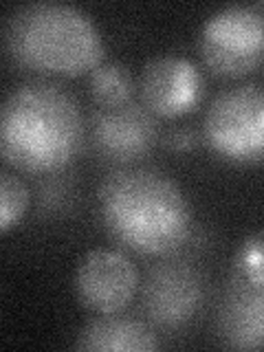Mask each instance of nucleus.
<instances>
[{
  "instance_id": "obj_11",
  "label": "nucleus",
  "mask_w": 264,
  "mask_h": 352,
  "mask_svg": "<svg viewBox=\"0 0 264 352\" xmlns=\"http://www.w3.org/2000/svg\"><path fill=\"white\" fill-rule=\"evenodd\" d=\"M77 350L121 352V350H157L159 337L154 328L132 315L106 313L86 322L75 339Z\"/></svg>"
},
{
  "instance_id": "obj_3",
  "label": "nucleus",
  "mask_w": 264,
  "mask_h": 352,
  "mask_svg": "<svg viewBox=\"0 0 264 352\" xmlns=\"http://www.w3.org/2000/svg\"><path fill=\"white\" fill-rule=\"evenodd\" d=\"M5 47L18 66L77 77L102 64L104 42L91 16L66 3H29L7 18Z\"/></svg>"
},
{
  "instance_id": "obj_7",
  "label": "nucleus",
  "mask_w": 264,
  "mask_h": 352,
  "mask_svg": "<svg viewBox=\"0 0 264 352\" xmlns=\"http://www.w3.org/2000/svg\"><path fill=\"white\" fill-rule=\"evenodd\" d=\"M139 291V271L124 251L93 249L75 269V295L97 315L121 313Z\"/></svg>"
},
{
  "instance_id": "obj_6",
  "label": "nucleus",
  "mask_w": 264,
  "mask_h": 352,
  "mask_svg": "<svg viewBox=\"0 0 264 352\" xmlns=\"http://www.w3.org/2000/svg\"><path fill=\"white\" fill-rule=\"evenodd\" d=\"M205 300L203 278L187 260L154 264L143 282V308L159 328L176 330L190 324Z\"/></svg>"
},
{
  "instance_id": "obj_4",
  "label": "nucleus",
  "mask_w": 264,
  "mask_h": 352,
  "mask_svg": "<svg viewBox=\"0 0 264 352\" xmlns=\"http://www.w3.org/2000/svg\"><path fill=\"white\" fill-rule=\"evenodd\" d=\"M203 137L223 161L264 163V86L236 84L220 91L207 106Z\"/></svg>"
},
{
  "instance_id": "obj_9",
  "label": "nucleus",
  "mask_w": 264,
  "mask_h": 352,
  "mask_svg": "<svg viewBox=\"0 0 264 352\" xmlns=\"http://www.w3.org/2000/svg\"><path fill=\"white\" fill-rule=\"evenodd\" d=\"M201 69L185 55H157L146 62L139 77L141 102L157 117H181L203 99Z\"/></svg>"
},
{
  "instance_id": "obj_1",
  "label": "nucleus",
  "mask_w": 264,
  "mask_h": 352,
  "mask_svg": "<svg viewBox=\"0 0 264 352\" xmlns=\"http://www.w3.org/2000/svg\"><path fill=\"white\" fill-rule=\"evenodd\" d=\"M97 214L117 245L165 258L192 234L190 203L176 181L152 168H119L99 183Z\"/></svg>"
},
{
  "instance_id": "obj_14",
  "label": "nucleus",
  "mask_w": 264,
  "mask_h": 352,
  "mask_svg": "<svg viewBox=\"0 0 264 352\" xmlns=\"http://www.w3.org/2000/svg\"><path fill=\"white\" fill-rule=\"evenodd\" d=\"M231 273L264 275V231H256L242 240L231 262Z\"/></svg>"
},
{
  "instance_id": "obj_15",
  "label": "nucleus",
  "mask_w": 264,
  "mask_h": 352,
  "mask_svg": "<svg viewBox=\"0 0 264 352\" xmlns=\"http://www.w3.org/2000/svg\"><path fill=\"white\" fill-rule=\"evenodd\" d=\"M165 146L174 152H187L196 146V132L187 126L181 128H172L168 135H165Z\"/></svg>"
},
{
  "instance_id": "obj_13",
  "label": "nucleus",
  "mask_w": 264,
  "mask_h": 352,
  "mask_svg": "<svg viewBox=\"0 0 264 352\" xmlns=\"http://www.w3.org/2000/svg\"><path fill=\"white\" fill-rule=\"evenodd\" d=\"M27 205H29V190L25 181L11 172L0 174V231L3 234H7L25 216Z\"/></svg>"
},
{
  "instance_id": "obj_8",
  "label": "nucleus",
  "mask_w": 264,
  "mask_h": 352,
  "mask_svg": "<svg viewBox=\"0 0 264 352\" xmlns=\"http://www.w3.org/2000/svg\"><path fill=\"white\" fill-rule=\"evenodd\" d=\"M157 115L143 106V102H128L121 106H99L91 115V141L102 159L130 165L154 148L159 141Z\"/></svg>"
},
{
  "instance_id": "obj_12",
  "label": "nucleus",
  "mask_w": 264,
  "mask_h": 352,
  "mask_svg": "<svg viewBox=\"0 0 264 352\" xmlns=\"http://www.w3.org/2000/svg\"><path fill=\"white\" fill-rule=\"evenodd\" d=\"M88 91L104 108L121 106L135 99V80L128 66L119 62H102L88 75Z\"/></svg>"
},
{
  "instance_id": "obj_10",
  "label": "nucleus",
  "mask_w": 264,
  "mask_h": 352,
  "mask_svg": "<svg viewBox=\"0 0 264 352\" xmlns=\"http://www.w3.org/2000/svg\"><path fill=\"white\" fill-rule=\"evenodd\" d=\"M218 335L229 348H264V275L229 273L218 306Z\"/></svg>"
},
{
  "instance_id": "obj_2",
  "label": "nucleus",
  "mask_w": 264,
  "mask_h": 352,
  "mask_svg": "<svg viewBox=\"0 0 264 352\" xmlns=\"http://www.w3.org/2000/svg\"><path fill=\"white\" fill-rule=\"evenodd\" d=\"M84 115L64 86L33 80L9 91L0 113V150L7 165L53 174L75 161L84 143Z\"/></svg>"
},
{
  "instance_id": "obj_5",
  "label": "nucleus",
  "mask_w": 264,
  "mask_h": 352,
  "mask_svg": "<svg viewBox=\"0 0 264 352\" xmlns=\"http://www.w3.org/2000/svg\"><path fill=\"white\" fill-rule=\"evenodd\" d=\"M205 66L220 77H242L264 60V16L258 9L231 5L212 14L201 29Z\"/></svg>"
}]
</instances>
